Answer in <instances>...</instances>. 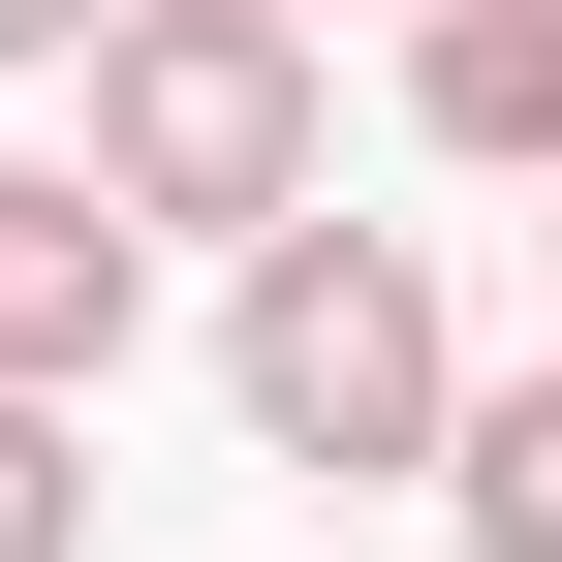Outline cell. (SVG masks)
<instances>
[{
    "mask_svg": "<svg viewBox=\"0 0 562 562\" xmlns=\"http://www.w3.org/2000/svg\"><path fill=\"white\" fill-rule=\"evenodd\" d=\"M281 32H313V0H281Z\"/></svg>",
    "mask_w": 562,
    "mask_h": 562,
    "instance_id": "cell-8",
    "label": "cell"
},
{
    "mask_svg": "<svg viewBox=\"0 0 562 562\" xmlns=\"http://www.w3.org/2000/svg\"><path fill=\"white\" fill-rule=\"evenodd\" d=\"M63 63H94V0H0V94H63Z\"/></svg>",
    "mask_w": 562,
    "mask_h": 562,
    "instance_id": "cell-7",
    "label": "cell"
},
{
    "mask_svg": "<svg viewBox=\"0 0 562 562\" xmlns=\"http://www.w3.org/2000/svg\"><path fill=\"white\" fill-rule=\"evenodd\" d=\"M125 344H157V250H125L63 157H0V406H94Z\"/></svg>",
    "mask_w": 562,
    "mask_h": 562,
    "instance_id": "cell-3",
    "label": "cell"
},
{
    "mask_svg": "<svg viewBox=\"0 0 562 562\" xmlns=\"http://www.w3.org/2000/svg\"><path fill=\"white\" fill-rule=\"evenodd\" d=\"M313 157H344V94H313L281 0H94V63H63V188H94L125 250H281Z\"/></svg>",
    "mask_w": 562,
    "mask_h": 562,
    "instance_id": "cell-1",
    "label": "cell"
},
{
    "mask_svg": "<svg viewBox=\"0 0 562 562\" xmlns=\"http://www.w3.org/2000/svg\"><path fill=\"white\" fill-rule=\"evenodd\" d=\"M220 406H250L281 469H344V501H438V406H469V344H438V250L313 188V220L220 281Z\"/></svg>",
    "mask_w": 562,
    "mask_h": 562,
    "instance_id": "cell-2",
    "label": "cell"
},
{
    "mask_svg": "<svg viewBox=\"0 0 562 562\" xmlns=\"http://www.w3.org/2000/svg\"><path fill=\"white\" fill-rule=\"evenodd\" d=\"M438 501H469V562H562V344L438 406Z\"/></svg>",
    "mask_w": 562,
    "mask_h": 562,
    "instance_id": "cell-5",
    "label": "cell"
},
{
    "mask_svg": "<svg viewBox=\"0 0 562 562\" xmlns=\"http://www.w3.org/2000/svg\"><path fill=\"white\" fill-rule=\"evenodd\" d=\"M406 125H438L469 188H562V32L531 0H406Z\"/></svg>",
    "mask_w": 562,
    "mask_h": 562,
    "instance_id": "cell-4",
    "label": "cell"
},
{
    "mask_svg": "<svg viewBox=\"0 0 562 562\" xmlns=\"http://www.w3.org/2000/svg\"><path fill=\"white\" fill-rule=\"evenodd\" d=\"M531 32H562V0H531Z\"/></svg>",
    "mask_w": 562,
    "mask_h": 562,
    "instance_id": "cell-9",
    "label": "cell"
},
{
    "mask_svg": "<svg viewBox=\"0 0 562 562\" xmlns=\"http://www.w3.org/2000/svg\"><path fill=\"white\" fill-rule=\"evenodd\" d=\"M0 562H94V406H0Z\"/></svg>",
    "mask_w": 562,
    "mask_h": 562,
    "instance_id": "cell-6",
    "label": "cell"
}]
</instances>
